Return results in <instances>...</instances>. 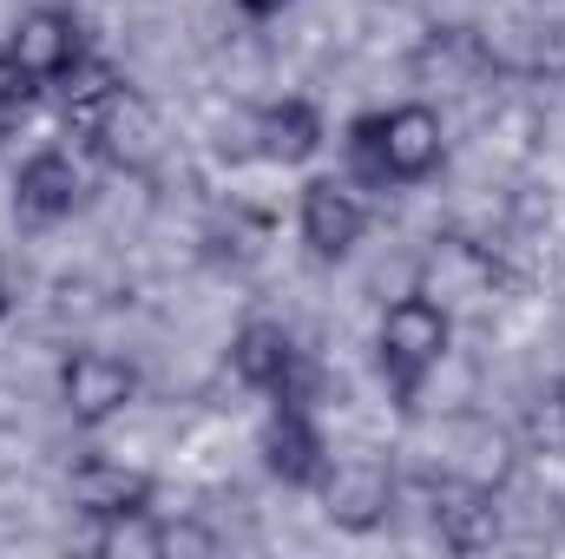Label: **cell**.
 Listing matches in <instances>:
<instances>
[{
  "label": "cell",
  "mask_w": 565,
  "mask_h": 559,
  "mask_svg": "<svg viewBox=\"0 0 565 559\" xmlns=\"http://www.w3.org/2000/svg\"><path fill=\"white\" fill-rule=\"evenodd\" d=\"M427 500H434V534H440V547H454V553H487L493 540H500V494L487 487V481H467V474H440V481H427Z\"/></svg>",
  "instance_id": "obj_7"
},
{
  "label": "cell",
  "mask_w": 565,
  "mask_h": 559,
  "mask_svg": "<svg viewBox=\"0 0 565 559\" xmlns=\"http://www.w3.org/2000/svg\"><path fill=\"white\" fill-rule=\"evenodd\" d=\"M7 53H13V66L20 73H33L40 86H60L73 66H86L93 53H86V20L73 13V7H26L20 20H13V33H7Z\"/></svg>",
  "instance_id": "obj_4"
},
{
  "label": "cell",
  "mask_w": 565,
  "mask_h": 559,
  "mask_svg": "<svg viewBox=\"0 0 565 559\" xmlns=\"http://www.w3.org/2000/svg\"><path fill=\"white\" fill-rule=\"evenodd\" d=\"M296 224H302V244L316 264H342L369 238V198L355 191V178H309Z\"/></svg>",
  "instance_id": "obj_5"
},
{
  "label": "cell",
  "mask_w": 565,
  "mask_h": 559,
  "mask_svg": "<svg viewBox=\"0 0 565 559\" xmlns=\"http://www.w3.org/2000/svg\"><path fill=\"white\" fill-rule=\"evenodd\" d=\"M73 514H86L93 527H113V520H132V514H151V474L145 467H126V461H106V454H93V461H79L73 467Z\"/></svg>",
  "instance_id": "obj_10"
},
{
  "label": "cell",
  "mask_w": 565,
  "mask_h": 559,
  "mask_svg": "<svg viewBox=\"0 0 565 559\" xmlns=\"http://www.w3.org/2000/svg\"><path fill=\"white\" fill-rule=\"evenodd\" d=\"M7 309H13V296H7V277H0V323H7Z\"/></svg>",
  "instance_id": "obj_19"
},
{
  "label": "cell",
  "mask_w": 565,
  "mask_h": 559,
  "mask_svg": "<svg viewBox=\"0 0 565 559\" xmlns=\"http://www.w3.org/2000/svg\"><path fill=\"white\" fill-rule=\"evenodd\" d=\"M237 7H244L250 20H277L282 7H289V0H237Z\"/></svg>",
  "instance_id": "obj_18"
},
{
  "label": "cell",
  "mask_w": 565,
  "mask_h": 559,
  "mask_svg": "<svg viewBox=\"0 0 565 559\" xmlns=\"http://www.w3.org/2000/svg\"><path fill=\"white\" fill-rule=\"evenodd\" d=\"M447 342H454V309H447V303H434L427 289L395 296V303L382 309L375 356H382V382H388V395H395V409H402V415H415V409H422V389H427V376L440 369Z\"/></svg>",
  "instance_id": "obj_2"
},
{
  "label": "cell",
  "mask_w": 565,
  "mask_h": 559,
  "mask_svg": "<svg viewBox=\"0 0 565 559\" xmlns=\"http://www.w3.org/2000/svg\"><path fill=\"white\" fill-rule=\"evenodd\" d=\"M79 191H86V178H79L73 151H60V145H40V151L20 158V171H13V211H20L26 224H60V218H73V211H79Z\"/></svg>",
  "instance_id": "obj_11"
},
{
  "label": "cell",
  "mask_w": 565,
  "mask_h": 559,
  "mask_svg": "<svg viewBox=\"0 0 565 559\" xmlns=\"http://www.w3.org/2000/svg\"><path fill=\"white\" fill-rule=\"evenodd\" d=\"M231 376H237L244 389H257V395L302 402V409H309V395H316V369L302 362L296 336H289L282 323H270V316H250V323L231 336Z\"/></svg>",
  "instance_id": "obj_3"
},
{
  "label": "cell",
  "mask_w": 565,
  "mask_h": 559,
  "mask_svg": "<svg viewBox=\"0 0 565 559\" xmlns=\"http://www.w3.org/2000/svg\"><path fill=\"white\" fill-rule=\"evenodd\" d=\"M139 395V369L126 356H106V349H73L60 362V402L79 428H106L113 415H126Z\"/></svg>",
  "instance_id": "obj_6"
},
{
  "label": "cell",
  "mask_w": 565,
  "mask_h": 559,
  "mask_svg": "<svg viewBox=\"0 0 565 559\" xmlns=\"http://www.w3.org/2000/svg\"><path fill=\"white\" fill-rule=\"evenodd\" d=\"M533 73H540V80H565V20L540 27V40H533Z\"/></svg>",
  "instance_id": "obj_17"
},
{
  "label": "cell",
  "mask_w": 565,
  "mask_h": 559,
  "mask_svg": "<svg viewBox=\"0 0 565 559\" xmlns=\"http://www.w3.org/2000/svg\"><path fill=\"white\" fill-rule=\"evenodd\" d=\"M33 93H40V80H33V73H20V66H13V53L0 46V133L26 126V113H33Z\"/></svg>",
  "instance_id": "obj_15"
},
{
  "label": "cell",
  "mask_w": 565,
  "mask_h": 559,
  "mask_svg": "<svg viewBox=\"0 0 565 559\" xmlns=\"http://www.w3.org/2000/svg\"><path fill=\"white\" fill-rule=\"evenodd\" d=\"M440 158H447V126L422 99L349 119V165H355V184H369V191L422 184L440 171Z\"/></svg>",
  "instance_id": "obj_1"
},
{
  "label": "cell",
  "mask_w": 565,
  "mask_h": 559,
  "mask_svg": "<svg viewBox=\"0 0 565 559\" xmlns=\"http://www.w3.org/2000/svg\"><path fill=\"white\" fill-rule=\"evenodd\" d=\"M119 93H126V80H119L106 60H86V66H73V73L60 80V119H66V133L93 145Z\"/></svg>",
  "instance_id": "obj_14"
},
{
  "label": "cell",
  "mask_w": 565,
  "mask_h": 559,
  "mask_svg": "<svg viewBox=\"0 0 565 559\" xmlns=\"http://www.w3.org/2000/svg\"><path fill=\"white\" fill-rule=\"evenodd\" d=\"M250 139L264 158H277V165H302V158H316L322 151V113L309 106V99H270L264 113H257V126H250Z\"/></svg>",
  "instance_id": "obj_13"
},
{
  "label": "cell",
  "mask_w": 565,
  "mask_h": 559,
  "mask_svg": "<svg viewBox=\"0 0 565 559\" xmlns=\"http://www.w3.org/2000/svg\"><path fill=\"white\" fill-rule=\"evenodd\" d=\"M533 441L553 447V454H565V382L553 395H540V409H533Z\"/></svg>",
  "instance_id": "obj_16"
},
{
  "label": "cell",
  "mask_w": 565,
  "mask_h": 559,
  "mask_svg": "<svg viewBox=\"0 0 565 559\" xmlns=\"http://www.w3.org/2000/svg\"><path fill=\"white\" fill-rule=\"evenodd\" d=\"M257 447H264V467L282 487H322V474H329V441H322V428L302 402H277Z\"/></svg>",
  "instance_id": "obj_9"
},
{
  "label": "cell",
  "mask_w": 565,
  "mask_h": 559,
  "mask_svg": "<svg viewBox=\"0 0 565 559\" xmlns=\"http://www.w3.org/2000/svg\"><path fill=\"white\" fill-rule=\"evenodd\" d=\"M322 514L342 534H375L395 514V474L382 461H335L322 474Z\"/></svg>",
  "instance_id": "obj_8"
},
{
  "label": "cell",
  "mask_w": 565,
  "mask_h": 559,
  "mask_svg": "<svg viewBox=\"0 0 565 559\" xmlns=\"http://www.w3.org/2000/svg\"><path fill=\"white\" fill-rule=\"evenodd\" d=\"M99 151L119 165V171H132V178H145L158 158H164V119H158V106L145 99V93H119L113 99V113H106V126H99Z\"/></svg>",
  "instance_id": "obj_12"
}]
</instances>
